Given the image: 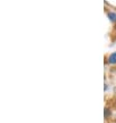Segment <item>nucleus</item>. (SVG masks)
Here are the masks:
<instances>
[{"label": "nucleus", "instance_id": "obj_3", "mask_svg": "<svg viewBox=\"0 0 116 123\" xmlns=\"http://www.w3.org/2000/svg\"><path fill=\"white\" fill-rule=\"evenodd\" d=\"M108 18L110 19L111 22H116V13L113 12H108Z\"/></svg>", "mask_w": 116, "mask_h": 123}, {"label": "nucleus", "instance_id": "obj_2", "mask_svg": "<svg viewBox=\"0 0 116 123\" xmlns=\"http://www.w3.org/2000/svg\"><path fill=\"white\" fill-rule=\"evenodd\" d=\"M110 116H111V110L109 108L106 107L105 108V111H104V117H105L106 120H107V119L110 118Z\"/></svg>", "mask_w": 116, "mask_h": 123}, {"label": "nucleus", "instance_id": "obj_1", "mask_svg": "<svg viewBox=\"0 0 116 123\" xmlns=\"http://www.w3.org/2000/svg\"><path fill=\"white\" fill-rule=\"evenodd\" d=\"M108 63L111 64V65H114V64H116V52L112 53L109 55L108 57Z\"/></svg>", "mask_w": 116, "mask_h": 123}]
</instances>
